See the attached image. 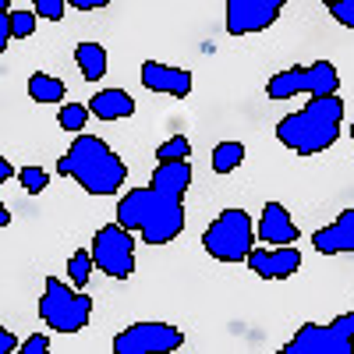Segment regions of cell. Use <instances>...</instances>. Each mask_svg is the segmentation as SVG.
Wrapping results in <instances>:
<instances>
[{
    "label": "cell",
    "instance_id": "6da1fadb",
    "mask_svg": "<svg viewBox=\"0 0 354 354\" xmlns=\"http://www.w3.org/2000/svg\"><path fill=\"white\" fill-rule=\"evenodd\" d=\"M57 174L75 177L88 195H113L128 181V163L96 135H75L71 149L57 160Z\"/></svg>",
    "mask_w": 354,
    "mask_h": 354
},
{
    "label": "cell",
    "instance_id": "7a4b0ae2",
    "mask_svg": "<svg viewBox=\"0 0 354 354\" xmlns=\"http://www.w3.org/2000/svg\"><path fill=\"white\" fill-rule=\"evenodd\" d=\"M117 223L138 230L145 245H167L185 230V202L156 192L153 185L135 188L117 202Z\"/></svg>",
    "mask_w": 354,
    "mask_h": 354
},
{
    "label": "cell",
    "instance_id": "3957f363",
    "mask_svg": "<svg viewBox=\"0 0 354 354\" xmlns=\"http://www.w3.org/2000/svg\"><path fill=\"white\" fill-rule=\"evenodd\" d=\"M340 121H344V100L337 93L333 96H312L305 103V110L287 113L277 124V138L294 153L315 156V153H326L337 142Z\"/></svg>",
    "mask_w": 354,
    "mask_h": 354
},
{
    "label": "cell",
    "instance_id": "277c9868",
    "mask_svg": "<svg viewBox=\"0 0 354 354\" xmlns=\"http://www.w3.org/2000/svg\"><path fill=\"white\" fill-rule=\"evenodd\" d=\"M39 319L53 333H78L93 319V298L82 294V287L50 277L39 298Z\"/></svg>",
    "mask_w": 354,
    "mask_h": 354
},
{
    "label": "cell",
    "instance_id": "5b68a950",
    "mask_svg": "<svg viewBox=\"0 0 354 354\" xmlns=\"http://www.w3.org/2000/svg\"><path fill=\"white\" fill-rule=\"evenodd\" d=\"M259 230L245 209H223L202 234V248L220 262H248Z\"/></svg>",
    "mask_w": 354,
    "mask_h": 354
},
{
    "label": "cell",
    "instance_id": "8992f818",
    "mask_svg": "<svg viewBox=\"0 0 354 354\" xmlns=\"http://www.w3.org/2000/svg\"><path fill=\"white\" fill-rule=\"evenodd\" d=\"M287 354H351L354 351V308L333 322H305L283 347Z\"/></svg>",
    "mask_w": 354,
    "mask_h": 354
},
{
    "label": "cell",
    "instance_id": "52a82bcc",
    "mask_svg": "<svg viewBox=\"0 0 354 354\" xmlns=\"http://www.w3.org/2000/svg\"><path fill=\"white\" fill-rule=\"evenodd\" d=\"M340 85V75L330 61H315L308 68H287V71H277L270 82H266V96L270 100H294V96H333Z\"/></svg>",
    "mask_w": 354,
    "mask_h": 354
},
{
    "label": "cell",
    "instance_id": "ba28073f",
    "mask_svg": "<svg viewBox=\"0 0 354 354\" xmlns=\"http://www.w3.org/2000/svg\"><path fill=\"white\" fill-rule=\"evenodd\" d=\"M93 259L96 270H103L113 280H128L135 273V238L124 223H106L93 238Z\"/></svg>",
    "mask_w": 354,
    "mask_h": 354
},
{
    "label": "cell",
    "instance_id": "9c48e42d",
    "mask_svg": "<svg viewBox=\"0 0 354 354\" xmlns=\"http://www.w3.org/2000/svg\"><path fill=\"white\" fill-rule=\"evenodd\" d=\"M185 333L170 326V322H131L128 330L113 337L117 354H170L181 351Z\"/></svg>",
    "mask_w": 354,
    "mask_h": 354
},
{
    "label": "cell",
    "instance_id": "30bf717a",
    "mask_svg": "<svg viewBox=\"0 0 354 354\" xmlns=\"http://www.w3.org/2000/svg\"><path fill=\"white\" fill-rule=\"evenodd\" d=\"M287 0H227V32L230 36H248L270 28Z\"/></svg>",
    "mask_w": 354,
    "mask_h": 354
},
{
    "label": "cell",
    "instance_id": "8fae6325",
    "mask_svg": "<svg viewBox=\"0 0 354 354\" xmlns=\"http://www.w3.org/2000/svg\"><path fill=\"white\" fill-rule=\"evenodd\" d=\"M252 273L262 280H287L301 270V252L290 245H270V248H252L248 255Z\"/></svg>",
    "mask_w": 354,
    "mask_h": 354
},
{
    "label": "cell",
    "instance_id": "7c38bea8",
    "mask_svg": "<svg viewBox=\"0 0 354 354\" xmlns=\"http://www.w3.org/2000/svg\"><path fill=\"white\" fill-rule=\"evenodd\" d=\"M142 85L149 93H167L174 100H185L192 93V71L174 68V64H160V61H145L142 64Z\"/></svg>",
    "mask_w": 354,
    "mask_h": 354
},
{
    "label": "cell",
    "instance_id": "4fadbf2b",
    "mask_svg": "<svg viewBox=\"0 0 354 354\" xmlns=\"http://www.w3.org/2000/svg\"><path fill=\"white\" fill-rule=\"evenodd\" d=\"M259 238L266 245H294V241L301 238V230H298V223L290 220L287 205L266 202L262 205V216H259Z\"/></svg>",
    "mask_w": 354,
    "mask_h": 354
},
{
    "label": "cell",
    "instance_id": "5bb4252c",
    "mask_svg": "<svg viewBox=\"0 0 354 354\" xmlns=\"http://www.w3.org/2000/svg\"><path fill=\"white\" fill-rule=\"evenodd\" d=\"M312 245L322 255H340V252H354V209H344L330 227H319L312 234Z\"/></svg>",
    "mask_w": 354,
    "mask_h": 354
},
{
    "label": "cell",
    "instance_id": "9a60e30c",
    "mask_svg": "<svg viewBox=\"0 0 354 354\" xmlns=\"http://www.w3.org/2000/svg\"><path fill=\"white\" fill-rule=\"evenodd\" d=\"M156 192L170 195V198H181L185 202V192L192 188V163L188 160H163L156 170H153V181H149Z\"/></svg>",
    "mask_w": 354,
    "mask_h": 354
},
{
    "label": "cell",
    "instance_id": "2e32d148",
    "mask_svg": "<svg viewBox=\"0 0 354 354\" xmlns=\"http://www.w3.org/2000/svg\"><path fill=\"white\" fill-rule=\"evenodd\" d=\"M88 110H93V117H100V121H124V117L135 113V100L124 88H103V93H96L88 100Z\"/></svg>",
    "mask_w": 354,
    "mask_h": 354
},
{
    "label": "cell",
    "instance_id": "e0dca14e",
    "mask_svg": "<svg viewBox=\"0 0 354 354\" xmlns=\"http://www.w3.org/2000/svg\"><path fill=\"white\" fill-rule=\"evenodd\" d=\"M75 64L85 82H100L106 75V50L100 43H78L75 46Z\"/></svg>",
    "mask_w": 354,
    "mask_h": 354
},
{
    "label": "cell",
    "instance_id": "ac0fdd59",
    "mask_svg": "<svg viewBox=\"0 0 354 354\" xmlns=\"http://www.w3.org/2000/svg\"><path fill=\"white\" fill-rule=\"evenodd\" d=\"M28 96H32L36 103H64L68 88L61 78H53L46 71H36L32 78H28Z\"/></svg>",
    "mask_w": 354,
    "mask_h": 354
},
{
    "label": "cell",
    "instance_id": "d6986e66",
    "mask_svg": "<svg viewBox=\"0 0 354 354\" xmlns=\"http://www.w3.org/2000/svg\"><path fill=\"white\" fill-rule=\"evenodd\" d=\"M245 163V145L241 142H220L213 149V170L216 174H230Z\"/></svg>",
    "mask_w": 354,
    "mask_h": 354
},
{
    "label": "cell",
    "instance_id": "ffe728a7",
    "mask_svg": "<svg viewBox=\"0 0 354 354\" xmlns=\"http://www.w3.org/2000/svg\"><path fill=\"white\" fill-rule=\"evenodd\" d=\"M93 270H96V259H93V248L88 252H75L71 259H68V280L75 283V287H85L88 283V277H93Z\"/></svg>",
    "mask_w": 354,
    "mask_h": 354
},
{
    "label": "cell",
    "instance_id": "44dd1931",
    "mask_svg": "<svg viewBox=\"0 0 354 354\" xmlns=\"http://www.w3.org/2000/svg\"><path fill=\"white\" fill-rule=\"evenodd\" d=\"M93 117V110H88V103H68V106H61V128L64 131H71V135H82V128H85V121Z\"/></svg>",
    "mask_w": 354,
    "mask_h": 354
},
{
    "label": "cell",
    "instance_id": "7402d4cb",
    "mask_svg": "<svg viewBox=\"0 0 354 354\" xmlns=\"http://www.w3.org/2000/svg\"><path fill=\"white\" fill-rule=\"evenodd\" d=\"M18 181H21V192L39 195V192H46V185H50V174H46L43 167H36V163H28V167L18 170Z\"/></svg>",
    "mask_w": 354,
    "mask_h": 354
},
{
    "label": "cell",
    "instance_id": "603a6c76",
    "mask_svg": "<svg viewBox=\"0 0 354 354\" xmlns=\"http://www.w3.org/2000/svg\"><path fill=\"white\" fill-rule=\"evenodd\" d=\"M192 156V142L185 138V135H174V138H167L160 149H156V160L163 163V160H188Z\"/></svg>",
    "mask_w": 354,
    "mask_h": 354
},
{
    "label": "cell",
    "instance_id": "cb8c5ba5",
    "mask_svg": "<svg viewBox=\"0 0 354 354\" xmlns=\"http://www.w3.org/2000/svg\"><path fill=\"white\" fill-rule=\"evenodd\" d=\"M36 11H11V32L15 39H25V36H32L36 32Z\"/></svg>",
    "mask_w": 354,
    "mask_h": 354
},
{
    "label": "cell",
    "instance_id": "d4e9b609",
    "mask_svg": "<svg viewBox=\"0 0 354 354\" xmlns=\"http://www.w3.org/2000/svg\"><path fill=\"white\" fill-rule=\"evenodd\" d=\"M64 8H68V0H32V11L39 18H46V21H61Z\"/></svg>",
    "mask_w": 354,
    "mask_h": 354
},
{
    "label": "cell",
    "instance_id": "484cf974",
    "mask_svg": "<svg viewBox=\"0 0 354 354\" xmlns=\"http://www.w3.org/2000/svg\"><path fill=\"white\" fill-rule=\"evenodd\" d=\"M330 11H333V18H337L340 25L354 28V0H337V4H333Z\"/></svg>",
    "mask_w": 354,
    "mask_h": 354
},
{
    "label": "cell",
    "instance_id": "4316f807",
    "mask_svg": "<svg viewBox=\"0 0 354 354\" xmlns=\"http://www.w3.org/2000/svg\"><path fill=\"white\" fill-rule=\"evenodd\" d=\"M50 351V340L43 337V333H36V337H28L25 344H21V354H46Z\"/></svg>",
    "mask_w": 354,
    "mask_h": 354
},
{
    "label": "cell",
    "instance_id": "83f0119b",
    "mask_svg": "<svg viewBox=\"0 0 354 354\" xmlns=\"http://www.w3.org/2000/svg\"><path fill=\"white\" fill-rule=\"evenodd\" d=\"M15 351H21L18 347V337L11 330H0V354H15Z\"/></svg>",
    "mask_w": 354,
    "mask_h": 354
},
{
    "label": "cell",
    "instance_id": "f1b7e54d",
    "mask_svg": "<svg viewBox=\"0 0 354 354\" xmlns=\"http://www.w3.org/2000/svg\"><path fill=\"white\" fill-rule=\"evenodd\" d=\"M68 4H71L75 11H100V8L110 4V0H68Z\"/></svg>",
    "mask_w": 354,
    "mask_h": 354
},
{
    "label": "cell",
    "instance_id": "f546056e",
    "mask_svg": "<svg viewBox=\"0 0 354 354\" xmlns=\"http://www.w3.org/2000/svg\"><path fill=\"white\" fill-rule=\"evenodd\" d=\"M11 177H15V167H11L8 160H0V185H4V181H11Z\"/></svg>",
    "mask_w": 354,
    "mask_h": 354
},
{
    "label": "cell",
    "instance_id": "4dcf8cb0",
    "mask_svg": "<svg viewBox=\"0 0 354 354\" xmlns=\"http://www.w3.org/2000/svg\"><path fill=\"white\" fill-rule=\"evenodd\" d=\"M11 223V213H8V205H0V227H8Z\"/></svg>",
    "mask_w": 354,
    "mask_h": 354
},
{
    "label": "cell",
    "instance_id": "1f68e13d",
    "mask_svg": "<svg viewBox=\"0 0 354 354\" xmlns=\"http://www.w3.org/2000/svg\"><path fill=\"white\" fill-rule=\"evenodd\" d=\"M322 4H326V8H333V4H337V0H322Z\"/></svg>",
    "mask_w": 354,
    "mask_h": 354
},
{
    "label": "cell",
    "instance_id": "d6a6232c",
    "mask_svg": "<svg viewBox=\"0 0 354 354\" xmlns=\"http://www.w3.org/2000/svg\"><path fill=\"white\" fill-rule=\"evenodd\" d=\"M351 138H354V124H351Z\"/></svg>",
    "mask_w": 354,
    "mask_h": 354
},
{
    "label": "cell",
    "instance_id": "836d02e7",
    "mask_svg": "<svg viewBox=\"0 0 354 354\" xmlns=\"http://www.w3.org/2000/svg\"><path fill=\"white\" fill-rule=\"evenodd\" d=\"M351 354H354V351H351Z\"/></svg>",
    "mask_w": 354,
    "mask_h": 354
}]
</instances>
